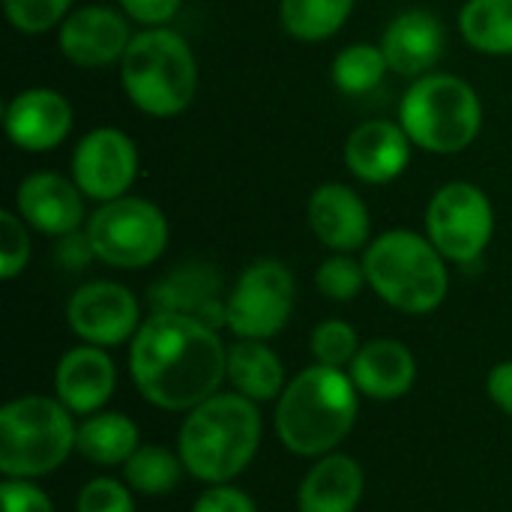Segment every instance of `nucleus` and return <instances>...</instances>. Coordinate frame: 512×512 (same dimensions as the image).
Here are the masks:
<instances>
[{"mask_svg":"<svg viewBox=\"0 0 512 512\" xmlns=\"http://www.w3.org/2000/svg\"><path fill=\"white\" fill-rule=\"evenodd\" d=\"M129 372L150 405L192 411L228 381V348L195 318L153 312L132 339Z\"/></svg>","mask_w":512,"mask_h":512,"instance_id":"f257e3e1","label":"nucleus"},{"mask_svg":"<svg viewBox=\"0 0 512 512\" xmlns=\"http://www.w3.org/2000/svg\"><path fill=\"white\" fill-rule=\"evenodd\" d=\"M258 444V402L240 396L237 390L216 393L192 408L177 435V453L186 465V474L210 486H225L240 477L252 465Z\"/></svg>","mask_w":512,"mask_h":512,"instance_id":"f03ea898","label":"nucleus"},{"mask_svg":"<svg viewBox=\"0 0 512 512\" xmlns=\"http://www.w3.org/2000/svg\"><path fill=\"white\" fill-rule=\"evenodd\" d=\"M357 387L348 372L309 366L294 375L276 405V435L297 456L333 453L357 423Z\"/></svg>","mask_w":512,"mask_h":512,"instance_id":"7ed1b4c3","label":"nucleus"},{"mask_svg":"<svg viewBox=\"0 0 512 512\" xmlns=\"http://www.w3.org/2000/svg\"><path fill=\"white\" fill-rule=\"evenodd\" d=\"M120 84L129 102L147 117H177L198 93V60L183 33L144 27L120 60Z\"/></svg>","mask_w":512,"mask_h":512,"instance_id":"20e7f679","label":"nucleus"},{"mask_svg":"<svg viewBox=\"0 0 512 512\" xmlns=\"http://www.w3.org/2000/svg\"><path fill=\"white\" fill-rule=\"evenodd\" d=\"M363 270L369 288L405 315L435 312L450 291L447 258L429 237L408 228H393L375 237L366 246Z\"/></svg>","mask_w":512,"mask_h":512,"instance_id":"39448f33","label":"nucleus"},{"mask_svg":"<svg viewBox=\"0 0 512 512\" xmlns=\"http://www.w3.org/2000/svg\"><path fill=\"white\" fill-rule=\"evenodd\" d=\"M399 123L414 147L453 156L477 141L483 129V102L465 78L429 72L414 78L402 96Z\"/></svg>","mask_w":512,"mask_h":512,"instance_id":"423d86ee","label":"nucleus"},{"mask_svg":"<svg viewBox=\"0 0 512 512\" xmlns=\"http://www.w3.org/2000/svg\"><path fill=\"white\" fill-rule=\"evenodd\" d=\"M78 429L60 399L21 396L0 411V471L9 480L54 474L75 450Z\"/></svg>","mask_w":512,"mask_h":512,"instance_id":"0eeeda50","label":"nucleus"},{"mask_svg":"<svg viewBox=\"0 0 512 512\" xmlns=\"http://www.w3.org/2000/svg\"><path fill=\"white\" fill-rule=\"evenodd\" d=\"M93 255L117 270H141L156 264L168 249L165 213L138 195L99 204L84 222Z\"/></svg>","mask_w":512,"mask_h":512,"instance_id":"6e6552de","label":"nucleus"},{"mask_svg":"<svg viewBox=\"0 0 512 512\" xmlns=\"http://www.w3.org/2000/svg\"><path fill=\"white\" fill-rule=\"evenodd\" d=\"M495 234V210L489 195L468 180L444 183L426 207V237L456 264L483 258Z\"/></svg>","mask_w":512,"mask_h":512,"instance_id":"1a4fd4ad","label":"nucleus"},{"mask_svg":"<svg viewBox=\"0 0 512 512\" xmlns=\"http://www.w3.org/2000/svg\"><path fill=\"white\" fill-rule=\"evenodd\" d=\"M294 276L276 258L252 261L228 291L225 327L237 339H273L285 330L294 312Z\"/></svg>","mask_w":512,"mask_h":512,"instance_id":"9d476101","label":"nucleus"},{"mask_svg":"<svg viewBox=\"0 0 512 512\" xmlns=\"http://www.w3.org/2000/svg\"><path fill=\"white\" fill-rule=\"evenodd\" d=\"M66 324L81 342L114 348L135 339L144 321L138 297L126 285L96 279L72 291L66 303Z\"/></svg>","mask_w":512,"mask_h":512,"instance_id":"9b49d317","label":"nucleus"},{"mask_svg":"<svg viewBox=\"0 0 512 512\" xmlns=\"http://www.w3.org/2000/svg\"><path fill=\"white\" fill-rule=\"evenodd\" d=\"M138 177V147L135 141L114 129L99 126L87 132L72 150V180L84 198L105 204L123 198Z\"/></svg>","mask_w":512,"mask_h":512,"instance_id":"f8f14e48","label":"nucleus"},{"mask_svg":"<svg viewBox=\"0 0 512 512\" xmlns=\"http://www.w3.org/2000/svg\"><path fill=\"white\" fill-rule=\"evenodd\" d=\"M135 33H129L126 15L108 6H81L57 27L60 54L81 69H102L120 63Z\"/></svg>","mask_w":512,"mask_h":512,"instance_id":"ddd939ff","label":"nucleus"},{"mask_svg":"<svg viewBox=\"0 0 512 512\" xmlns=\"http://www.w3.org/2000/svg\"><path fill=\"white\" fill-rule=\"evenodd\" d=\"M75 126L69 99L51 87H30L9 99L3 111V129L9 141L24 153L57 150Z\"/></svg>","mask_w":512,"mask_h":512,"instance_id":"4468645a","label":"nucleus"},{"mask_svg":"<svg viewBox=\"0 0 512 512\" xmlns=\"http://www.w3.org/2000/svg\"><path fill=\"white\" fill-rule=\"evenodd\" d=\"M15 213L39 234L69 237L84 222V192L72 177L57 171H33L15 189Z\"/></svg>","mask_w":512,"mask_h":512,"instance_id":"2eb2a0df","label":"nucleus"},{"mask_svg":"<svg viewBox=\"0 0 512 512\" xmlns=\"http://www.w3.org/2000/svg\"><path fill=\"white\" fill-rule=\"evenodd\" d=\"M147 300L153 312L186 315L213 330H219L228 321V294H222V276L201 261H186L168 270L162 279L153 282Z\"/></svg>","mask_w":512,"mask_h":512,"instance_id":"dca6fc26","label":"nucleus"},{"mask_svg":"<svg viewBox=\"0 0 512 512\" xmlns=\"http://www.w3.org/2000/svg\"><path fill=\"white\" fill-rule=\"evenodd\" d=\"M306 219L312 234L330 252H357L369 246L372 219L366 201L345 183H321L306 204Z\"/></svg>","mask_w":512,"mask_h":512,"instance_id":"f3484780","label":"nucleus"},{"mask_svg":"<svg viewBox=\"0 0 512 512\" xmlns=\"http://www.w3.org/2000/svg\"><path fill=\"white\" fill-rule=\"evenodd\" d=\"M411 147L399 120H366L354 126L345 141V165L357 180L384 186L402 177L411 162Z\"/></svg>","mask_w":512,"mask_h":512,"instance_id":"a211bd4d","label":"nucleus"},{"mask_svg":"<svg viewBox=\"0 0 512 512\" xmlns=\"http://www.w3.org/2000/svg\"><path fill=\"white\" fill-rule=\"evenodd\" d=\"M447 48V33L438 15L426 9L399 12L381 33V51L390 72L405 78H423L441 60Z\"/></svg>","mask_w":512,"mask_h":512,"instance_id":"6ab92c4d","label":"nucleus"},{"mask_svg":"<svg viewBox=\"0 0 512 512\" xmlns=\"http://www.w3.org/2000/svg\"><path fill=\"white\" fill-rule=\"evenodd\" d=\"M114 387H117L114 360L99 345L84 342L66 351L57 363L54 390H57V399L72 414H84V417L96 414L114 396Z\"/></svg>","mask_w":512,"mask_h":512,"instance_id":"aec40b11","label":"nucleus"},{"mask_svg":"<svg viewBox=\"0 0 512 512\" xmlns=\"http://www.w3.org/2000/svg\"><path fill=\"white\" fill-rule=\"evenodd\" d=\"M348 375L357 393L375 402H396L414 387L417 360L408 345L396 339H372L357 351L354 363L348 366Z\"/></svg>","mask_w":512,"mask_h":512,"instance_id":"412c9836","label":"nucleus"},{"mask_svg":"<svg viewBox=\"0 0 512 512\" xmlns=\"http://www.w3.org/2000/svg\"><path fill=\"white\" fill-rule=\"evenodd\" d=\"M366 477L357 459L345 453L321 456L303 477L297 492L300 512H354L363 501Z\"/></svg>","mask_w":512,"mask_h":512,"instance_id":"4be33fe9","label":"nucleus"},{"mask_svg":"<svg viewBox=\"0 0 512 512\" xmlns=\"http://www.w3.org/2000/svg\"><path fill=\"white\" fill-rule=\"evenodd\" d=\"M228 381L252 402L279 399L288 387L282 360L261 339H237L228 348Z\"/></svg>","mask_w":512,"mask_h":512,"instance_id":"5701e85b","label":"nucleus"},{"mask_svg":"<svg viewBox=\"0 0 512 512\" xmlns=\"http://www.w3.org/2000/svg\"><path fill=\"white\" fill-rule=\"evenodd\" d=\"M141 447L138 426L126 414H90L78 426L75 450L96 465H126Z\"/></svg>","mask_w":512,"mask_h":512,"instance_id":"b1692460","label":"nucleus"},{"mask_svg":"<svg viewBox=\"0 0 512 512\" xmlns=\"http://www.w3.org/2000/svg\"><path fill=\"white\" fill-rule=\"evenodd\" d=\"M459 33L480 54L512 57V0H465Z\"/></svg>","mask_w":512,"mask_h":512,"instance_id":"393cba45","label":"nucleus"},{"mask_svg":"<svg viewBox=\"0 0 512 512\" xmlns=\"http://www.w3.org/2000/svg\"><path fill=\"white\" fill-rule=\"evenodd\" d=\"M357 0H279V21L300 42H324L351 18Z\"/></svg>","mask_w":512,"mask_h":512,"instance_id":"a878e982","label":"nucleus"},{"mask_svg":"<svg viewBox=\"0 0 512 512\" xmlns=\"http://www.w3.org/2000/svg\"><path fill=\"white\" fill-rule=\"evenodd\" d=\"M183 471H186V465H183L180 453H171L156 444H141L123 465L126 486L147 498L171 495L180 486Z\"/></svg>","mask_w":512,"mask_h":512,"instance_id":"bb28decb","label":"nucleus"},{"mask_svg":"<svg viewBox=\"0 0 512 512\" xmlns=\"http://www.w3.org/2000/svg\"><path fill=\"white\" fill-rule=\"evenodd\" d=\"M387 57L381 51V45H372V42H354L348 48H342L336 57H333V66H330V78L333 84L348 93V96H363V93H372L384 75H387Z\"/></svg>","mask_w":512,"mask_h":512,"instance_id":"cd10ccee","label":"nucleus"},{"mask_svg":"<svg viewBox=\"0 0 512 512\" xmlns=\"http://www.w3.org/2000/svg\"><path fill=\"white\" fill-rule=\"evenodd\" d=\"M360 336L357 330L342 321V318H327L321 321L312 336H309V351L318 360V366H330V369H345L354 363L357 351H360Z\"/></svg>","mask_w":512,"mask_h":512,"instance_id":"c85d7f7f","label":"nucleus"},{"mask_svg":"<svg viewBox=\"0 0 512 512\" xmlns=\"http://www.w3.org/2000/svg\"><path fill=\"white\" fill-rule=\"evenodd\" d=\"M315 285L318 291L327 297V300H336V303H348L354 300L366 282V270H363V261L345 255V252H333L330 258L321 261L318 273H315Z\"/></svg>","mask_w":512,"mask_h":512,"instance_id":"c756f323","label":"nucleus"},{"mask_svg":"<svg viewBox=\"0 0 512 512\" xmlns=\"http://www.w3.org/2000/svg\"><path fill=\"white\" fill-rule=\"evenodd\" d=\"M69 6L72 0H3V15L18 33L42 36L66 21Z\"/></svg>","mask_w":512,"mask_h":512,"instance_id":"7c9ffc66","label":"nucleus"},{"mask_svg":"<svg viewBox=\"0 0 512 512\" xmlns=\"http://www.w3.org/2000/svg\"><path fill=\"white\" fill-rule=\"evenodd\" d=\"M27 222L15 210H0V276L15 279L30 261V234Z\"/></svg>","mask_w":512,"mask_h":512,"instance_id":"2f4dec72","label":"nucleus"},{"mask_svg":"<svg viewBox=\"0 0 512 512\" xmlns=\"http://www.w3.org/2000/svg\"><path fill=\"white\" fill-rule=\"evenodd\" d=\"M78 512H135L129 486L114 477H96L78 492Z\"/></svg>","mask_w":512,"mask_h":512,"instance_id":"473e14b6","label":"nucleus"},{"mask_svg":"<svg viewBox=\"0 0 512 512\" xmlns=\"http://www.w3.org/2000/svg\"><path fill=\"white\" fill-rule=\"evenodd\" d=\"M3 512H54V504L33 480H3Z\"/></svg>","mask_w":512,"mask_h":512,"instance_id":"72a5a7b5","label":"nucleus"},{"mask_svg":"<svg viewBox=\"0 0 512 512\" xmlns=\"http://www.w3.org/2000/svg\"><path fill=\"white\" fill-rule=\"evenodd\" d=\"M192 512H258V507H255V501L246 492H240V489L225 483V486H210L195 501Z\"/></svg>","mask_w":512,"mask_h":512,"instance_id":"f704fd0d","label":"nucleus"},{"mask_svg":"<svg viewBox=\"0 0 512 512\" xmlns=\"http://www.w3.org/2000/svg\"><path fill=\"white\" fill-rule=\"evenodd\" d=\"M183 0H120V9L126 18L144 24V27H165Z\"/></svg>","mask_w":512,"mask_h":512,"instance_id":"c9c22d12","label":"nucleus"},{"mask_svg":"<svg viewBox=\"0 0 512 512\" xmlns=\"http://www.w3.org/2000/svg\"><path fill=\"white\" fill-rule=\"evenodd\" d=\"M486 387H489V399H492L504 414H510L512 417V360L498 363V366L489 372Z\"/></svg>","mask_w":512,"mask_h":512,"instance_id":"e433bc0d","label":"nucleus"}]
</instances>
